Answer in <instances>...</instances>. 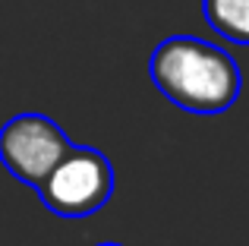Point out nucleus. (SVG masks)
Listing matches in <instances>:
<instances>
[{
    "instance_id": "obj_5",
    "label": "nucleus",
    "mask_w": 249,
    "mask_h": 246,
    "mask_svg": "<svg viewBox=\"0 0 249 246\" xmlns=\"http://www.w3.org/2000/svg\"><path fill=\"white\" fill-rule=\"evenodd\" d=\"M95 246H120V243H95Z\"/></svg>"
},
{
    "instance_id": "obj_2",
    "label": "nucleus",
    "mask_w": 249,
    "mask_h": 246,
    "mask_svg": "<svg viewBox=\"0 0 249 246\" xmlns=\"http://www.w3.org/2000/svg\"><path fill=\"white\" fill-rule=\"evenodd\" d=\"M35 190L57 218H89L107 205L114 193V167L98 148L70 145Z\"/></svg>"
},
{
    "instance_id": "obj_4",
    "label": "nucleus",
    "mask_w": 249,
    "mask_h": 246,
    "mask_svg": "<svg viewBox=\"0 0 249 246\" xmlns=\"http://www.w3.org/2000/svg\"><path fill=\"white\" fill-rule=\"evenodd\" d=\"M205 22L233 44H249V0H202Z\"/></svg>"
},
{
    "instance_id": "obj_3",
    "label": "nucleus",
    "mask_w": 249,
    "mask_h": 246,
    "mask_svg": "<svg viewBox=\"0 0 249 246\" xmlns=\"http://www.w3.org/2000/svg\"><path fill=\"white\" fill-rule=\"evenodd\" d=\"M73 142L44 114H16L0 129V161L16 180L38 186Z\"/></svg>"
},
{
    "instance_id": "obj_1",
    "label": "nucleus",
    "mask_w": 249,
    "mask_h": 246,
    "mask_svg": "<svg viewBox=\"0 0 249 246\" xmlns=\"http://www.w3.org/2000/svg\"><path fill=\"white\" fill-rule=\"evenodd\" d=\"M148 73L167 101L202 117H214L233 107L243 86L237 60L218 44L193 35L164 38L152 54Z\"/></svg>"
}]
</instances>
